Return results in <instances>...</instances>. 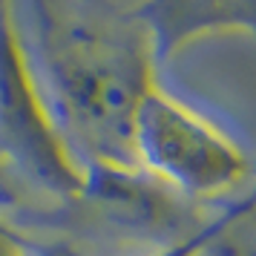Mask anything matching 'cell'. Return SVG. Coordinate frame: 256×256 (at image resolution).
<instances>
[{
  "label": "cell",
  "mask_w": 256,
  "mask_h": 256,
  "mask_svg": "<svg viewBox=\"0 0 256 256\" xmlns=\"http://www.w3.org/2000/svg\"><path fill=\"white\" fill-rule=\"evenodd\" d=\"M0 256H26V248L0 224Z\"/></svg>",
  "instance_id": "8992f818"
},
{
  "label": "cell",
  "mask_w": 256,
  "mask_h": 256,
  "mask_svg": "<svg viewBox=\"0 0 256 256\" xmlns=\"http://www.w3.org/2000/svg\"><path fill=\"white\" fill-rule=\"evenodd\" d=\"M136 164L187 198H213L250 176V158L219 127L152 86L132 127Z\"/></svg>",
  "instance_id": "7a4b0ae2"
},
{
  "label": "cell",
  "mask_w": 256,
  "mask_h": 256,
  "mask_svg": "<svg viewBox=\"0 0 256 256\" xmlns=\"http://www.w3.org/2000/svg\"><path fill=\"white\" fill-rule=\"evenodd\" d=\"M9 14L32 86L78 167H138L132 127L158 58L144 9L29 0Z\"/></svg>",
  "instance_id": "6da1fadb"
},
{
  "label": "cell",
  "mask_w": 256,
  "mask_h": 256,
  "mask_svg": "<svg viewBox=\"0 0 256 256\" xmlns=\"http://www.w3.org/2000/svg\"><path fill=\"white\" fill-rule=\"evenodd\" d=\"M248 208H256V193L254 196H248L244 202H239V204H233L230 210H224L219 219H213L210 224H204V228H198L196 233H190L187 239H182V242H176L173 248H167V250H162V254L156 256H202V250L208 248L216 236H219L228 224H233V222L242 216ZM26 256H58L52 254V250H44V248H26Z\"/></svg>",
  "instance_id": "5b68a950"
},
{
  "label": "cell",
  "mask_w": 256,
  "mask_h": 256,
  "mask_svg": "<svg viewBox=\"0 0 256 256\" xmlns=\"http://www.w3.org/2000/svg\"><path fill=\"white\" fill-rule=\"evenodd\" d=\"M141 9L152 26L158 55H167L204 32H256V3H156Z\"/></svg>",
  "instance_id": "277c9868"
},
{
  "label": "cell",
  "mask_w": 256,
  "mask_h": 256,
  "mask_svg": "<svg viewBox=\"0 0 256 256\" xmlns=\"http://www.w3.org/2000/svg\"><path fill=\"white\" fill-rule=\"evenodd\" d=\"M0 167L55 198H81L86 187L32 86L9 6H0Z\"/></svg>",
  "instance_id": "3957f363"
},
{
  "label": "cell",
  "mask_w": 256,
  "mask_h": 256,
  "mask_svg": "<svg viewBox=\"0 0 256 256\" xmlns=\"http://www.w3.org/2000/svg\"><path fill=\"white\" fill-rule=\"evenodd\" d=\"M12 202H14L12 178L3 173V167H0V204H12Z\"/></svg>",
  "instance_id": "52a82bcc"
}]
</instances>
